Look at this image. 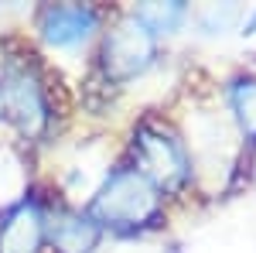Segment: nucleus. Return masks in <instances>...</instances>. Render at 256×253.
Returning <instances> with one entry per match:
<instances>
[{"label":"nucleus","mask_w":256,"mask_h":253,"mask_svg":"<svg viewBox=\"0 0 256 253\" xmlns=\"http://www.w3.org/2000/svg\"><path fill=\"white\" fill-rule=\"evenodd\" d=\"M0 96H4V110L18 123L28 137H38L48 120H52V106H48V93L44 82L34 72V65L28 62H10L0 72Z\"/></svg>","instance_id":"obj_3"},{"label":"nucleus","mask_w":256,"mask_h":253,"mask_svg":"<svg viewBox=\"0 0 256 253\" xmlns=\"http://www.w3.org/2000/svg\"><path fill=\"white\" fill-rule=\"evenodd\" d=\"M44 239L58 253H92L99 243V222L76 209H55L44 215Z\"/></svg>","instance_id":"obj_6"},{"label":"nucleus","mask_w":256,"mask_h":253,"mask_svg":"<svg viewBox=\"0 0 256 253\" xmlns=\"http://www.w3.org/2000/svg\"><path fill=\"white\" fill-rule=\"evenodd\" d=\"M160 212V192L137 168H116L92 195V219L110 229H137Z\"/></svg>","instance_id":"obj_1"},{"label":"nucleus","mask_w":256,"mask_h":253,"mask_svg":"<svg viewBox=\"0 0 256 253\" xmlns=\"http://www.w3.org/2000/svg\"><path fill=\"white\" fill-rule=\"evenodd\" d=\"M229 106L246 137H256V79H236L229 86Z\"/></svg>","instance_id":"obj_9"},{"label":"nucleus","mask_w":256,"mask_h":253,"mask_svg":"<svg viewBox=\"0 0 256 253\" xmlns=\"http://www.w3.org/2000/svg\"><path fill=\"white\" fill-rule=\"evenodd\" d=\"M154 52H158L154 35L144 31L134 18H126V21H120L102 41V65H106V72L113 79L123 82V79L147 72L150 62H154Z\"/></svg>","instance_id":"obj_4"},{"label":"nucleus","mask_w":256,"mask_h":253,"mask_svg":"<svg viewBox=\"0 0 256 253\" xmlns=\"http://www.w3.org/2000/svg\"><path fill=\"white\" fill-rule=\"evenodd\" d=\"M0 113H4V96H0Z\"/></svg>","instance_id":"obj_11"},{"label":"nucleus","mask_w":256,"mask_h":253,"mask_svg":"<svg viewBox=\"0 0 256 253\" xmlns=\"http://www.w3.org/2000/svg\"><path fill=\"white\" fill-rule=\"evenodd\" d=\"M99 28V14L86 4H55L41 11V38L52 48H79Z\"/></svg>","instance_id":"obj_5"},{"label":"nucleus","mask_w":256,"mask_h":253,"mask_svg":"<svg viewBox=\"0 0 256 253\" xmlns=\"http://www.w3.org/2000/svg\"><path fill=\"white\" fill-rule=\"evenodd\" d=\"M130 18L137 21L144 31H150L158 38V35H174L188 18V7L178 4V0H171V4H140Z\"/></svg>","instance_id":"obj_8"},{"label":"nucleus","mask_w":256,"mask_h":253,"mask_svg":"<svg viewBox=\"0 0 256 253\" xmlns=\"http://www.w3.org/2000/svg\"><path fill=\"white\" fill-rule=\"evenodd\" d=\"M44 243V212L38 202H18L0 219V253H41Z\"/></svg>","instance_id":"obj_7"},{"label":"nucleus","mask_w":256,"mask_h":253,"mask_svg":"<svg viewBox=\"0 0 256 253\" xmlns=\"http://www.w3.org/2000/svg\"><path fill=\"white\" fill-rule=\"evenodd\" d=\"M134 157L137 171L158 185V192H178L192 178V161L184 154V144L174 134L144 123L134 134Z\"/></svg>","instance_id":"obj_2"},{"label":"nucleus","mask_w":256,"mask_h":253,"mask_svg":"<svg viewBox=\"0 0 256 253\" xmlns=\"http://www.w3.org/2000/svg\"><path fill=\"white\" fill-rule=\"evenodd\" d=\"M246 35H256V14L250 21H246Z\"/></svg>","instance_id":"obj_10"}]
</instances>
